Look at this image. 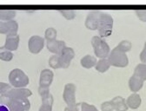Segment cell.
Instances as JSON below:
<instances>
[{
    "instance_id": "obj_26",
    "label": "cell",
    "mask_w": 146,
    "mask_h": 111,
    "mask_svg": "<svg viewBox=\"0 0 146 111\" xmlns=\"http://www.w3.org/2000/svg\"><path fill=\"white\" fill-rule=\"evenodd\" d=\"M60 13L63 15V17H64L68 20L73 19V18L76 17V12L72 10H61Z\"/></svg>"
},
{
    "instance_id": "obj_32",
    "label": "cell",
    "mask_w": 146,
    "mask_h": 111,
    "mask_svg": "<svg viewBox=\"0 0 146 111\" xmlns=\"http://www.w3.org/2000/svg\"><path fill=\"white\" fill-rule=\"evenodd\" d=\"M38 93L41 96H44V95H47L48 93H50V89L49 88H42V87H39L38 88Z\"/></svg>"
},
{
    "instance_id": "obj_5",
    "label": "cell",
    "mask_w": 146,
    "mask_h": 111,
    "mask_svg": "<svg viewBox=\"0 0 146 111\" xmlns=\"http://www.w3.org/2000/svg\"><path fill=\"white\" fill-rule=\"evenodd\" d=\"M63 98L67 107L74 108L77 106L76 103V86L73 83H67L64 86Z\"/></svg>"
},
{
    "instance_id": "obj_2",
    "label": "cell",
    "mask_w": 146,
    "mask_h": 111,
    "mask_svg": "<svg viewBox=\"0 0 146 111\" xmlns=\"http://www.w3.org/2000/svg\"><path fill=\"white\" fill-rule=\"evenodd\" d=\"M91 44H92V47L94 49L96 57L101 59L109 57L110 53H111V48L105 42V40H104V38L98 36H95L91 38Z\"/></svg>"
},
{
    "instance_id": "obj_23",
    "label": "cell",
    "mask_w": 146,
    "mask_h": 111,
    "mask_svg": "<svg viewBox=\"0 0 146 111\" xmlns=\"http://www.w3.org/2000/svg\"><path fill=\"white\" fill-rule=\"evenodd\" d=\"M77 107L80 111H98L94 105H91L86 102H79L77 104Z\"/></svg>"
},
{
    "instance_id": "obj_34",
    "label": "cell",
    "mask_w": 146,
    "mask_h": 111,
    "mask_svg": "<svg viewBox=\"0 0 146 111\" xmlns=\"http://www.w3.org/2000/svg\"><path fill=\"white\" fill-rule=\"evenodd\" d=\"M64 111H80V110H79V109H78V108L76 106V107H74V108L66 107V108H64Z\"/></svg>"
},
{
    "instance_id": "obj_16",
    "label": "cell",
    "mask_w": 146,
    "mask_h": 111,
    "mask_svg": "<svg viewBox=\"0 0 146 111\" xmlns=\"http://www.w3.org/2000/svg\"><path fill=\"white\" fill-rule=\"evenodd\" d=\"M111 102H113L116 111H127L129 108L125 99L122 96H116L111 100Z\"/></svg>"
},
{
    "instance_id": "obj_29",
    "label": "cell",
    "mask_w": 146,
    "mask_h": 111,
    "mask_svg": "<svg viewBox=\"0 0 146 111\" xmlns=\"http://www.w3.org/2000/svg\"><path fill=\"white\" fill-rule=\"evenodd\" d=\"M42 97V103L44 104H48V105H51L53 104V96L50 93H48L47 95H44Z\"/></svg>"
},
{
    "instance_id": "obj_27",
    "label": "cell",
    "mask_w": 146,
    "mask_h": 111,
    "mask_svg": "<svg viewBox=\"0 0 146 111\" xmlns=\"http://www.w3.org/2000/svg\"><path fill=\"white\" fill-rule=\"evenodd\" d=\"M101 110L102 111H114L115 108H114L113 102L111 101L103 102L101 105Z\"/></svg>"
},
{
    "instance_id": "obj_24",
    "label": "cell",
    "mask_w": 146,
    "mask_h": 111,
    "mask_svg": "<svg viewBox=\"0 0 146 111\" xmlns=\"http://www.w3.org/2000/svg\"><path fill=\"white\" fill-rule=\"evenodd\" d=\"M49 65L54 69H60V63H59V57L58 55H54L52 57L49 59Z\"/></svg>"
},
{
    "instance_id": "obj_1",
    "label": "cell",
    "mask_w": 146,
    "mask_h": 111,
    "mask_svg": "<svg viewBox=\"0 0 146 111\" xmlns=\"http://www.w3.org/2000/svg\"><path fill=\"white\" fill-rule=\"evenodd\" d=\"M113 29V18L112 17L108 14L102 12L99 18V24H98V33L99 36L102 38H108L111 35Z\"/></svg>"
},
{
    "instance_id": "obj_17",
    "label": "cell",
    "mask_w": 146,
    "mask_h": 111,
    "mask_svg": "<svg viewBox=\"0 0 146 111\" xmlns=\"http://www.w3.org/2000/svg\"><path fill=\"white\" fill-rule=\"evenodd\" d=\"M80 63H81L82 67L85 69H91L92 67L96 66L98 61L95 57H92V56H90V55H87L81 59Z\"/></svg>"
},
{
    "instance_id": "obj_28",
    "label": "cell",
    "mask_w": 146,
    "mask_h": 111,
    "mask_svg": "<svg viewBox=\"0 0 146 111\" xmlns=\"http://www.w3.org/2000/svg\"><path fill=\"white\" fill-rule=\"evenodd\" d=\"M11 89H11V87L9 84H7L5 83H0V91H1V96L6 95L8 92L11 91Z\"/></svg>"
},
{
    "instance_id": "obj_25",
    "label": "cell",
    "mask_w": 146,
    "mask_h": 111,
    "mask_svg": "<svg viewBox=\"0 0 146 111\" xmlns=\"http://www.w3.org/2000/svg\"><path fill=\"white\" fill-rule=\"evenodd\" d=\"M1 53H0V58L3 61H5V62H10L12 58H13V54L11 51L10 50H5V49H2L1 48Z\"/></svg>"
},
{
    "instance_id": "obj_4",
    "label": "cell",
    "mask_w": 146,
    "mask_h": 111,
    "mask_svg": "<svg viewBox=\"0 0 146 111\" xmlns=\"http://www.w3.org/2000/svg\"><path fill=\"white\" fill-rule=\"evenodd\" d=\"M108 60L111 65L117 68H125L129 64V59L126 53L119 50L117 47L114 48L110 53Z\"/></svg>"
},
{
    "instance_id": "obj_33",
    "label": "cell",
    "mask_w": 146,
    "mask_h": 111,
    "mask_svg": "<svg viewBox=\"0 0 146 111\" xmlns=\"http://www.w3.org/2000/svg\"><path fill=\"white\" fill-rule=\"evenodd\" d=\"M51 110H52V106L51 105L42 103V105H41V107H40L38 111H51Z\"/></svg>"
},
{
    "instance_id": "obj_12",
    "label": "cell",
    "mask_w": 146,
    "mask_h": 111,
    "mask_svg": "<svg viewBox=\"0 0 146 111\" xmlns=\"http://www.w3.org/2000/svg\"><path fill=\"white\" fill-rule=\"evenodd\" d=\"M18 44H19V36L17 35H10L6 36L5 39V44L2 47V49L13 51L17 50L18 48Z\"/></svg>"
},
{
    "instance_id": "obj_7",
    "label": "cell",
    "mask_w": 146,
    "mask_h": 111,
    "mask_svg": "<svg viewBox=\"0 0 146 111\" xmlns=\"http://www.w3.org/2000/svg\"><path fill=\"white\" fill-rule=\"evenodd\" d=\"M58 56L59 57V63H60L61 68L67 69L70 66V62L72 61V59L74 58V57H75V52H74V50H73V49L66 46L63 50L61 54L58 55Z\"/></svg>"
},
{
    "instance_id": "obj_15",
    "label": "cell",
    "mask_w": 146,
    "mask_h": 111,
    "mask_svg": "<svg viewBox=\"0 0 146 111\" xmlns=\"http://www.w3.org/2000/svg\"><path fill=\"white\" fill-rule=\"evenodd\" d=\"M143 86V81L142 79H140L139 77H136V76H132L130 80H129V88L131 89V91H132L133 93H136V92L139 91Z\"/></svg>"
},
{
    "instance_id": "obj_9",
    "label": "cell",
    "mask_w": 146,
    "mask_h": 111,
    "mask_svg": "<svg viewBox=\"0 0 146 111\" xmlns=\"http://www.w3.org/2000/svg\"><path fill=\"white\" fill-rule=\"evenodd\" d=\"M44 46V39L39 36H32L29 39L28 48L32 54L39 53Z\"/></svg>"
},
{
    "instance_id": "obj_20",
    "label": "cell",
    "mask_w": 146,
    "mask_h": 111,
    "mask_svg": "<svg viewBox=\"0 0 146 111\" xmlns=\"http://www.w3.org/2000/svg\"><path fill=\"white\" fill-rule=\"evenodd\" d=\"M111 63H110L109 60L107 58H104V59H100L97 64H96V70H98L100 73H104L106 72L110 67H111Z\"/></svg>"
},
{
    "instance_id": "obj_3",
    "label": "cell",
    "mask_w": 146,
    "mask_h": 111,
    "mask_svg": "<svg viewBox=\"0 0 146 111\" xmlns=\"http://www.w3.org/2000/svg\"><path fill=\"white\" fill-rule=\"evenodd\" d=\"M9 82L15 88H25L29 84L30 80L23 70L14 69L9 74Z\"/></svg>"
},
{
    "instance_id": "obj_21",
    "label": "cell",
    "mask_w": 146,
    "mask_h": 111,
    "mask_svg": "<svg viewBox=\"0 0 146 111\" xmlns=\"http://www.w3.org/2000/svg\"><path fill=\"white\" fill-rule=\"evenodd\" d=\"M117 48L119 50H121V51L126 53V52H129V51L131 50L132 44H131V43L130 41H128V40H123L122 42H120V43L118 44V45L117 46Z\"/></svg>"
},
{
    "instance_id": "obj_30",
    "label": "cell",
    "mask_w": 146,
    "mask_h": 111,
    "mask_svg": "<svg viewBox=\"0 0 146 111\" xmlns=\"http://www.w3.org/2000/svg\"><path fill=\"white\" fill-rule=\"evenodd\" d=\"M136 15L142 22L146 23V10H137Z\"/></svg>"
},
{
    "instance_id": "obj_11",
    "label": "cell",
    "mask_w": 146,
    "mask_h": 111,
    "mask_svg": "<svg viewBox=\"0 0 146 111\" xmlns=\"http://www.w3.org/2000/svg\"><path fill=\"white\" fill-rule=\"evenodd\" d=\"M54 74L50 69H44L40 73V78H39V87L42 88H49L53 81Z\"/></svg>"
},
{
    "instance_id": "obj_6",
    "label": "cell",
    "mask_w": 146,
    "mask_h": 111,
    "mask_svg": "<svg viewBox=\"0 0 146 111\" xmlns=\"http://www.w3.org/2000/svg\"><path fill=\"white\" fill-rule=\"evenodd\" d=\"M32 95V92L25 88H15L5 96H2L1 98L5 99H17V98H28Z\"/></svg>"
},
{
    "instance_id": "obj_10",
    "label": "cell",
    "mask_w": 146,
    "mask_h": 111,
    "mask_svg": "<svg viewBox=\"0 0 146 111\" xmlns=\"http://www.w3.org/2000/svg\"><path fill=\"white\" fill-rule=\"evenodd\" d=\"M18 30V24L16 21H7V22H1L0 24V32L4 35H17Z\"/></svg>"
},
{
    "instance_id": "obj_18",
    "label": "cell",
    "mask_w": 146,
    "mask_h": 111,
    "mask_svg": "<svg viewBox=\"0 0 146 111\" xmlns=\"http://www.w3.org/2000/svg\"><path fill=\"white\" fill-rule=\"evenodd\" d=\"M133 75L137 77H139L143 82L146 81V63H140V64H138L135 68V69H134Z\"/></svg>"
},
{
    "instance_id": "obj_14",
    "label": "cell",
    "mask_w": 146,
    "mask_h": 111,
    "mask_svg": "<svg viewBox=\"0 0 146 111\" xmlns=\"http://www.w3.org/2000/svg\"><path fill=\"white\" fill-rule=\"evenodd\" d=\"M126 103L130 108L131 109H137L140 107L142 103L141 96L137 93H132L126 100Z\"/></svg>"
},
{
    "instance_id": "obj_13",
    "label": "cell",
    "mask_w": 146,
    "mask_h": 111,
    "mask_svg": "<svg viewBox=\"0 0 146 111\" xmlns=\"http://www.w3.org/2000/svg\"><path fill=\"white\" fill-rule=\"evenodd\" d=\"M47 49L50 52L54 53L55 55H60L63 50L66 47L65 43L61 40H54L50 42H47L46 44Z\"/></svg>"
},
{
    "instance_id": "obj_31",
    "label": "cell",
    "mask_w": 146,
    "mask_h": 111,
    "mask_svg": "<svg viewBox=\"0 0 146 111\" xmlns=\"http://www.w3.org/2000/svg\"><path fill=\"white\" fill-rule=\"evenodd\" d=\"M140 60L143 63H146V42L144 44V47H143V50H142V52L140 53Z\"/></svg>"
},
{
    "instance_id": "obj_8",
    "label": "cell",
    "mask_w": 146,
    "mask_h": 111,
    "mask_svg": "<svg viewBox=\"0 0 146 111\" xmlns=\"http://www.w3.org/2000/svg\"><path fill=\"white\" fill-rule=\"evenodd\" d=\"M101 13H102L101 11L96 10L90 11L85 20V27L91 30H98Z\"/></svg>"
},
{
    "instance_id": "obj_19",
    "label": "cell",
    "mask_w": 146,
    "mask_h": 111,
    "mask_svg": "<svg viewBox=\"0 0 146 111\" xmlns=\"http://www.w3.org/2000/svg\"><path fill=\"white\" fill-rule=\"evenodd\" d=\"M16 17V11L13 10H2L0 11V18L3 22L11 21Z\"/></svg>"
},
{
    "instance_id": "obj_22",
    "label": "cell",
    "mask_w": 146,
    "mask_h": 111,
    "mask_svg": "<svg viewBox=\"0 0 146 111\" xmlns=\"http://www.w3.org/2000/svg\"><path fill=\"white\" fill-rule=\"evenodd\" d=\"M56 36H57V30H55L54 28H48L45 30L44 38L47 40V42L56 40Z\"/></svg>"
},
{
    "instance_id": "obj_35",
    "label": "cell",
    "mask_w": 146,
    "mask_h": 111,
    "mask_svg": "<svg viewBox=\"0 0 146 111\" xmlns=\"http://www.w3.org/2000/svg\"><path fill=\"white\" fill-rule=\"evenodd\" d=\"M0 111H10V108L6 105L2 104L1 106H0Z\"/></svg>"
}]
</instances>
